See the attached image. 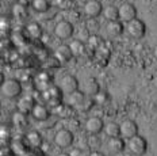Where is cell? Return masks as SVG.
<instances>
[{"instance_id":"cell-1","label":"cell","mask_w":157,"mask_h":156,"mask_svg":"<svg viewBox=\"0 0 157 156\" xmlns=\"http://www.w3.org/2000/svg\"><path fill=\"white\" fill-rule=\"evenodd\" d=\"M0 91H2V95L7 99L18 98V96L22 94V84H21L19 80H16V79L3 80Z\"/></svg>"},{"instance_id":"cell-2","label":"cell","mask_w":157,"mask_h":156,"mask_svg":"<svg viewBox=\"0 0 157 156\" xmlns=\"http://www.w3.org/2000/svg\"><path fill=\"white\" fill-rule=\"evenodd\" d=\"M127 148H129V151L132 152L133 155L140 156L146 152V149H148V142H146V140L142 136L136 135V136H133L132 138H129Z\"/></svg>"},{"instance_id":"cell-3","label":"cell","mask_w":157,"mask_h":156,"mask_svg":"<svg viewBox=\"0 0 157 156\" xmlns=\"http://www.w3.org/2000/svg\"><path fill=\"white\" fill-rule=\"evenodd\" d=\"M126 31L129 33L130 37L133 38H142L146 33V26L141 19H132L130 22H127L126 25Z\"/></svg>"},{"instance_id":"cell-4","label":"cell","mask_w":157,"mask_h":156,"mask_svg":"<svg viewBox=\"0 0 157 156\" xmlns=\"http://www.w3.org/2000/svg\"><path fill=\"white\" fill-rule=\"evenodd\" d=\"M73 140H75L73 133L68 131V129H60L54 135V144L60 148H69L73 144Z\"/></svg>"},{"instance_id":"cell-5","label":"cell","mask_w":157,"mask_h":156,"mask_svg":"<svg viewBox=\"0 0 157 156\" xmlns=\"http://www.w3.org/2000/svg\"><path fill=\"white\" fill-rule=\"evenodd\" d=\"M73 31H75L73 25L68 21H60L54 26V34L60 40H68V38H71L73 35Z\"/></svg>"},{"instance_id":"cell-6","label":"cell","mask_w":157,"mask_h":156,"mask_svg":"<svg viewBox=\"0 0 157 156\" xmlns=\"http://www.w3.org/2000/svg\"><path fill=\"white\" fill-rule=\"evenodd\" d=\"M60 88L63 90L64 94H72L78 90V80L73 75H65L60 80Z\"/></svg>"},{"instance_id":"cell-7","label":"cell","mask_w":157,"mask_h":156,"mask_svg":"<svg viewBox=\"0 0 157 156\" xmlns=\"http://www.w3.org/2000/svg\"><path fill=\"white\" fill-rule=\"evenodd\" d=\"M119 126H121V136L126 140L138 135V126L133 119H125V121L119 123Z\"/></svg>"},{"instance_id":"cell-8","label":"cell","mask_w":157,"mask_h":156,"mask_svg":"<svg viewBox=\"0 0 157 156\" xmlns=\"http://www.w3.org/2000/svg\"><path fill=\"white\" fill-rule=\"evenodd\" d=\"M137 18V10L130 3H123L119 7V19L123 22H130L132 19Z\"/></svg>"},{"instance_id":"cell-9","label":"cell","mask_w":157,"mask_h":156,"mask_svg":"<svg viewBox=\"0 0 157 156\" xmlns=\"http://www.w3.org/2000/svg\"><path fill=\"white\" fill-rule=\"evenodd\" d=\"M30 114L35 121H46L50 115V111H49L46 103L45 105L44 103H35Z\"/></svg>"},{"instance_id":"cell-10","label":"cell","mask_w":157,"mask_h":156,"mask_svg":"<svg viewBox=\"0 0 157 156\" xmlns=\"http://www.w3.org/2000/svg\"><path fill=\"white\" fill-rule=\"evenodd\" d=\"M84 12H86L87 17L96 18V17H99L100 14H103V6H102V3L98 2V0H90V2H87L86 6H84Z\"/></svg>"},{"instance_id":"cell-11","label":"cell","mask_w":157,"mask_h":156,"mask_svg":"<svg viewBox=\"0 0 157 156\" xmlns=\"http://www.w3.org/2000/svg\"><path fill=\"white\" fill-rule=\"evenodd\" d=\"M106 147L109 149L110 154H113V155L121 154V152L125 151V141H123V137L122 136H121V137L119 136H117V137H110Z\"/></svg>"},{"instance_id":"cell-12","label":"cell","mask_w":157,"mask_h":156,"mask_svg":"<svg viewBox=\"0 0 157 156\" xmlns=\"http://www.w3.org/2000/svg\"><path fill=\"white\" fill-rule=\"evenodd\" d=\"M104 129V123L99 117H90L86 122V131L91 135H99Z\"/></svg>"},{"instance_id":"cell-13","label":"cell","mask_w":157,"mask_h":156,"mask_svg":"<svg viewBox=\"0 0 157 156\" xmlns=\"http://www.w3.org/2000/svg\"><path fill=\"white\" fill-rule=\"evenodd\" d=\"M73 56H75L73 52H72L71 46H68V45H60L54 50V57L58 63H68Z\"/></svg>"},{"instance_id":"cell-14","label":"cell","mask_w":157,"mask_h":156,"mask_svg":"<svg viewBox=\"0 0 157 156\" xmlns=\"http://www.w3.org/2000/svg\"><path fill=\"white\" fill-rule=\"evenodd\" d=\"M35 83H37L38 88L41 91H45L48 90L49 87L53 86V79H52V76L49 75L48 72H39L37 75V77H35Z\"/></svg>"},{"instance_id":"cell-15","label":"cell","mask_w":157,"mask_h":156,"mask_svg":"<svg viewBox=\"0 0 157 156\" xmlns=\"http://www.w3.org/2000/svg\"><path fill=\"white\" fill-rule=\"evenodd\" d=\"M54 111L60 118L68 119L75 115V106H72L71 103H68V105H63V103H61L57 109H54Z\"/></svg>"},{"instance_id":"cell-16","label":"cell","mask_w":157,"mask_h":156,"mask_svg":"<svg viewBox=\"0 0 157 156\" xmlns=\"http://www.w3.org/2000/svg\"><path fill=\"white\" fill-rule=\"evenodd\" d=\"M106 30L111 37H119L123 33L125 27H123V25L119 21H109V23L106 26Z\"/></svg>"},{"instance_id":"cell-17","label":"cell","mask_w":157,"mask_h":156,"mask_svg":"<svg viewBox=\"0 0 157 156\" xmlns=\"http://www.w3.org/2000/svg\"><path fill=\"white\" fill-rule=\"evenodd\" d=\"M34 105H35V102H34V98H33V96H22L18 102V110L22 113L29 114V113H31Z\"/></svg>"},{"instance_id":"cell-18","label":"cell","mask_w":157,"mask_h":156,"mask_svg":"<svg viewBox=\"0 0 157 156\" xmlns=\"http://www.w3.org/2000/svg\"><path fill=\"white\" fill-rule=\"evenodd\" d=\"M26 140H27V144L30 145L31 148H41L42 142H44V138L39 135L37 131H30L26 135Z\"/></svg>"},{"instance_id":"cell-19","label":"cell","mask_w":157,"mask_h":156,"mask_svg":"<svg viewBox=\"0 0 157 156\" xmlns=\"http://www.w3.org/2000/svg\"><path fill=\"white\" fill-rule=\"evenodd\" d=\"M100 91L99 88V83L96 82V79L94 77H90V79L86 80V87H84V92L87 94L88 96H95L98 92Z\"/></svg>"},{"instance_id":"cell-20","label":"cell","mask_w":157,"mask_h":156,"mask_svg":"<svg viewBox=\"0 0 157 156\" xmlns=\"http://www.w3.org/2000/svg\"><path fill=\"white\" fill-rule=\"evenodd\" d=\"M11 147H12V151H14L15 155H29V154H30L29 147L25 144L23 140H21L19 137L15 138L14 141H12Z\"/></svg>"},{"instance_id":"cell-21","label":"cell","mask_w":157,"mask_h":156,"mask_svg":"<svg viewBox=\"0 0 157 156\" xmlns=\"http://www.w3.org/2000/svg\"><path fill=\"white\" fill-rule=\"evenodd\" d=\"M26 31H27V34L30 35L33 40H39V38L42 37V33H44L42 27L37 23V22H31V23H29L27 26H26Z\"/></svg>"},{"instance_id":"cell-22","label":"cell","mask_w":157,"mask_h":156,"mask_svg":"<svg viewBox=\"0 0 157 156\" xmlns=\"http://www.w3.org/2000/svg\"><path fill=\"white\" fill-rule=\"evenodd\" d=\"M103 15L107 21H118L119 19V7L107 6L106 8H103Z\"/></svg>"},{"instance_id":"cell-23","label":"cell","mask_w":157,"mask_h":156,"mask_svg":"<svg viewBox=\"0 0 157 156\" xmlns=\"http://www.w3.org/2000/svg\"><path fill=\"white\" fill-rule=\"evenodd\" d=\"M104 133L109 137H117V136H121V126L119 123L117 122H109L104 125Z\"/></svg>"},{"instance_id":"cell-24","label":"cell","mask_w":157,"mask_h":156,"mask_svg":"<svg viewBox=\"0 0 157 156\" xmlns=\"http://www.w3.org/2000/svg\"><path fill=\"white\" fill-rule=\"evenodd\" d=\"M87 98L86 92H81V91H75V92L69 94V103L72 106H81V103L84 102V99Z\"/></svg>"},{"instance_id":"cell-25","label":"cell","mask_w":157,"mask_h":156,"mask_svg":"<svg viewBox=\"0 0 157 156\" xmlns=\"http://www.w3.org/2000/svg\"><path fill=\"white\" fill-rule=\"evenodd\" d=\"M69 46H71V49H72V52H73L75 56H83L84 52H86V44H84L81 40L73 41Z\"/></svg>"},{"instance_id":"cell-26","label":"cell","mask_w":157,"mask_h":156,"mask_svg":"<svg viewBox=\"0 0 157 156\" xmlns=\"http://www.w3.org/2000/svg\"><path fill=\"white\" fill-rule=\"evenodd\" d=\"M95 100V105H99V106H104L110 102V94L106 92V91H99L95 96H92Z\"/></svg>"},{"instance_id":"cell-27","label":"cell","mask_w":157,"mask_h":156,"mask_svg":"<svg viewBox=\"0 0 157 156\" xmlns=\"http://www.w3.org/2000/svg\"><path fill=\"white\" fill-rule=\"evenodd\" d=\"M31 8L37 12H45L49 10V2L48 0H33L31 2Z\"/></svg>"},{"instance_id":"cell-28","label":"cell","mask_w":157,"mask_h":156,"mask_svg":"<svg viewBox=\"0 0 157 156\" xmlns=\"http://www.w3.org/2000/svg\"><path fill=\"white\" fill-rule=\"evenodd\" d=\"M87 45L94 50H98L100 46H102V38L98 37V35H91L87 40Z\"/></svg>"},{"instance_id":"cell-29","label":"cell","mask_w":157,"mask_h":156,"mask_svg":"<svg viewBox=\"0 0 157 156\" xmlns=\"http://www.w3.org/2000/svg\"><path fill=\"white\" fill-rule=\"evenodd\" d=\"M12 121L16 126H23L27 123V118H26V113H22V111H18L14 114V118H12Z\"/></svg>"},{"instance_id":"cell-30","label":"cell","mask_w":157,"mask_h":156,"mask_svg":"<svg viewBox=\"0 0 157 156\" xmlns=\"http://www.w3.org/2000/svg\"><path fill=\"white\" fill-rule=\"evenodd\" d=\"M14 15L15 17H18V18H21V17H25L26 14H27V10H26V6L25 4H22V3H18V4H15L14 6Z\"/></svg>"},{"instance_id":"cell-31","label":"cell","mask_w":157,"mask_h":156,"mask_svg":"<svg viewBox=\"0 0 157 156\" xmlns=\"http://www.w3.org/2000/svg\"><path fill=\"white\" fill-rule=\"evenodd\" d=\"M57 4L61 10H68L72 7L73 2H72V0H57Z\"/></svg>"},{"instance_id":"cell-32","label":"cell","mask_w":157,"mask_h":156,"mask_svg":"<svg viewBox=\"0 0 157 156\" xmlns=\"http://www.w3.org/2000/svg\"><path fill=\"white\" fill-rule=\"evenodd\" d=\"M14 154V151H12V147L10 145V147H3L2 149H0V155L6 156V155H12Z\"/></svg>"},{"instance_id":"cell-33","label":"cell","mask_w":157,"mask_h":156,"mask_svg":"<svg viewBox=\"0 0 157 156\" xmlns=\"http://www.w3.org/2000/svg\"><path fill=\"white\" fill-rule=\"evenodd\" d=\"M71 155H72V156H75V155H86V152L80 151V149H76V151H72Z\"/></svg>"},{"instance_id":"cell-34","label":"cell","mask_w":157,"mask_h":156,"mask_svg":"<svg viewBox=\"0 0 157 156\" xmlns=\"http://www.w3.org/2000/svg\"><path fill=\"white\" fill-rule=\"evenodd\" d=\"M31 2H33V0H19V3H22V4H25V6L31 4Z\"/></svg>"},{"instance_id":"cell-35","label":"cell","mask_w":157,"mask_h":156,"mask_svg":"<svg viewBox=\"0 0 157 156\" xmlns=\"http://www.w3.org/2000/svg\"><path fill=\"white\" fill-rule=\"evenodd\" d=\"M153 56H155V57L157 58V45L155 46V49H153Z\"/></svg>"},{"instance_id":"cell-36","label":"cell","mask_w":157,"mask_h":156,"mask_svg":"<svg viewBox=\"0 0 157 156\" xmlns=\"http://www.w3.org/2000/svg\"><path fill=\"white\" fill-rule=\"evenodd\" d=\"M91 155H99V156H102L104 154H103V152H91Z\"/></svg>"},{"instance_id":"cell-37","label":"cell","mask_w":157,"mask_h":156,"mask_svg":"<svg viewBox=\"0 0 157 156\" xmlns=\"http://www.w3.org/2000/svg\"><path fill=\"white\" fill-rule=\"evenodd\" d=\"M156 110H157V105H156Z\"/></svg>"}]
</instances>
